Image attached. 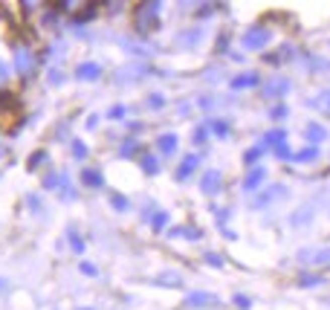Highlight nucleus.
I'll return each mask as SVG.
<instances>
[{"label": "nucleus", "mask_w": 330, "mask_h": 310, "mask_svg": "<svg viewBox=\"0 0 330 310\" xmlns=\"http://www.w3.org/2000/svg\"><path fill=\"white\" fill-rule=\"evenodd\" d=\"M21 6H24L26 12H35L38 6H41V0H21Z\"/></svg>", "instance_id": "ea45409f"}, {"label": "nucleus", "mask_w": 330, "mask_h": 310, "mask_svg": "<svg viewBox=\"0 0 330 310\" xmlns=\"http://www.w3.org/2000/svg\"><path fill=\"white\" fill-rule=\"evenodd\" d=\"M75 76H78L81 81H96L99 76H102V67H99L96 61H84V64H78Z\"/></svg>", "instance_id": "4468645a"}, {"label": "nucleus", "mask_w": 330, "mask_h": 310, "mask_svg": "<svg viewBox=\"0 0 330 310\" xmlns=\"http://www.w3.org/2000/svg\"><path fill=\"white\" fill-rule=\"evenodd\" d=\"M0 290H6V281H3V278H0Z\"/></svg>", "instance_id": "de8ad7c7"}, {"label": "nucleus", "mask_w": 330, "mask_h": 310, "mask_svg": "<svg viewBox=\"0 0 330 310\" xmlns=\"http://www.w3.org/2000/svg\"><path fill=\"white\" fill-rule=\"evenodd\" d=\"M110 206L119 209V212H128L130 200H128V197H122V195H116V192H110Z\"/></svg>", "instance_id": "b1692460"}, {"label": "nucleus", "mask_w": 330, "mask_h": 310, "mask_svg": "<svg viewBox=\"0 0 330 310\" xmlns=\"http://www.w3.org/2000/svg\"><path fill=\"white\" fill-rule=\"evenodd\" d=\"M203 26H194V29H186V32L177 35V46H186V49H194V46L203 41Z\"/></svg>", "instance_id": "9d476101"}, {"label": "nucleus", "mask_w": 330, "mask_h": 310, "mask_svg": "<svg viewBox=\"0 0 330 310\" xmlns=\"http://www.w3.org/2000/svg\"><path fill=\"white\" fill-rule=\"evenodd\" d=\"M72 157H75V160H84V157H87V145H84L81 139H72Z\"/></svg>", "instance_id": "c85d7f7f"}, {"label": "nucleus", "mask_w": 330, "mask_h": 310, "mask_svg": "<svg viewBox=\"0 0 330 310\" xmlns=\"http://www.w3.org/2000/svg\"><path fill=\"white\" fill-rule=\"evenodd\" d=\"M212 131H214V137H229V131H232V128H229V122H226V119H214V122H212Z\"/></svg>", "instance_id": "a878e982"}, {"label": "nucleus", "mask_w": 330, "mask_h": 310, "mask_svg": "<svg viewBox=\"0 0 330 310\" xmlns=\"http://www.w3.org/2000/svg\"><path fill=\"white\" fill-rule=\"evenodd\" d=\"M177 145H180L177 134H159V137H156V151H159V154H174Z\"/></svg>", "instance_id": "f8f14e48"}, {"label": "nucleus", "mask_w": 330, "mask_h": 310, "mask_svg": "<svg viewBox=\"0 0 330 310\" xmlns=\"http://www.w3.org/2000/svg\"><path fill=\"white\" fill-rule=\"evenodd\" d=\"M304 137L310 145H318V142H324V137H327V131L321 125H316V122H310V125L304 128Z\"/></svg>", "instance_id": "dca6fc26"}, {"label": "nucleus", "mask_w": 330, "mask_h": 310, "mask_svg": "<svg viewBox=\"0 0 330 310\" xmlns=\"http://www.w3.org/2000/svg\"><path fill=\"white\" fill-rule=\"evenodd\" d=\"M206 261H209L212 267H223V258H220V255H214V253H209V255H206Z\"/></svg>", "instance_id": "79ce46f5"}, {"label": "nucleus", "mask_w": 330, "mask_h": 310, "mask_svg": "<svg viewBox=\"0 0 330 310\" xmlns=\"http://www.w3.org/2000/svg\"><path fill=\"white\" fill-rule=\"evenodd\" d=\"M180 3H183V6H191V3H197V6H200V0H180Z\"/></svg>", "instance_id": "49530a36"}, {"label": "nucleus", "mask_w": 330, "mask_h": 310, "mask_svg": "<svg viewBox=\"0 0 330 310\" xmlns=\"http://www.w3.org/2000/svg\"><path fill=\"white\" fill-rule=\"evenodd\" d=\"M78 270H81L84 276H96V267H93V264H87V261H81V267H78Z\"/></svg>", "instance_id": "a18cd8bd"}, {"label": "nucleus", "mask_w": 330, "mask_h": 310, "mask_svg": "<svg viewBox=\"0 0 330 310\" xmlns=\"http://www.w3.org/2000/svg\"><path fill=\"white\" fill-rule=\"evenodd\" d=\"M122 116H125V104H116L107 110V119H122Z\"/></svg>", "instance_id": "e433bc0d"}, {"label": "nucleus", "mask_w": 330, "mask_h": 310, "mask_svg": "<svg viewBox=\"0 0 330 310\" xmlns=\"http://www.w3.org/2000/svg\"><path fill=\"white\" fill-rule=\"evenodd\" d=\"M229 84H232V90H252V87H258V84H261V76L249 70V73H240V76H235Z\"/></svg>", "instance_id": "6e6552de"}, {"label": "nucleus", "mask_w": 330, "mask_h": 310, "mask_svg": "<svg viewBox=\"0 0 330 310\" xmlns=\"http://www.w3.org/2000/svg\"><path fill=\"white\" fill-rule=\"evenodd\" d=\"M235 304H237L240 310H249V304H252V301H249L246 296H243V293H237V296H235Z\"/></svg>", "instance_id": "4c0bfd02"}, {"label": "nucleus", "mask_w": 330, "mask_h": 310, "mask_svg": "<svg viewBox=\"0 0 330 310\" xmlns=\"http://www.w3.org/2000/svg\"><path fill=\"white\" fill-rule=\"evenodd\" d=\"M270 38H272V32L267 26H249L243 32V38H240V44H243V49H264L270 44Z\"/></svg>", "instance_id": "f03ea898"}, {"label": "nucleus", "mask_w": 330, "mask_h": 310, "mask_svg": "<svg viewBox=\"0 0 330 310\" xmlns=\"http://www.w3.org/2000/svg\"><path fill=\"white\" fill-rule=\"evenodd\" d=\"M15 70H18L21 76H29V73L35 70V55H32V49L15 46Z\"/></svg>", "instance_id": "39448f33"}, {"label": "nucleus", "mask_w": 330, "mask_h": 310, "mask_svg": "<svg viewBox=\"0 0 330 310\" xmlns=\"http://www.w3.org/2000/svg\"><path fill=\"white\" fill-rule=\"evenodd\" d=\"M287 93H290V79H284V76H275V79H270L264 84V96L267 99H281Z\"/></svg>", "instance_id": "423d86ee"}, {"label": "nucleus", "mask_w": 330, "mask_h": 310, "mask_svg": "<svg viewBox=\"0 0 330 310\" xmlns=\"http://www.w3.org/2000/svg\"><path fill=\"white\" fill-rule=\"evenodd\" d=\"M145 73H148V70L142 67V64H130V67H122L116 73V81L119 84H125V81H136V79H142Z\"/></svg>", "instance_id": "9b49d317"}, {"label": "nucleus", "mask_w": 330, "mask_h": 310, "mask_svg": "<svg viewBox=\"0 0 330 310\" xmlns=\"http://www.w3.org/2000/svg\"><path fill=\"white\" fill-rule=\"evenodd\" d=\"M119 154H122V157H136V154H139V142H136V139H128V142L119 148Z\"/></svg>", "instance_id": "393cba45"}, {"label": "nucleus", "mask_w": 330, "mask_h": 310, "mask_svg": "<svg viewBox=\"0 0 330 310\" xmlns=\"http://www.w3.org/2000/svg\"><path fill=\"white\" fill-rule=\"evenodd\" d=\"M70 246L75 250V253H84V241L75 235V232H70Z\"/></svg>", "instance_id": "f704fd0d"}, {"label": "nucleus", "mask_w": 330, "mask_h": 310, "mask_svg": "<svg viewBox=\"0 0 330 310\" xmlns=\"http://www.w3.org/2000/svg\"><path fill=\"white\" fill-rule=\"evenodd\" d=\"M49 84H52V87L64 84V73H61V70H49Z\"/></svg>", "instance_id": "473e14b6"}, {"label": "nucleus", "mask_w": 330, "mask_h": 310, "mask_svg": "<svg viewBox=\"0 0 330 310\" xmlns=\"http://www.w3.org/2000/svg\"><path fill=\"white\" fill-rule=\"evenodd\" d=\"M264 180H267V168L264 165H252L246 171V177H243V189L246 192H258L261 185H264Z\"/></svg>", "instance_id": "0eeeda50"}, {"label": "nucleus", "mask_w": 330, "mask_h": 310, "mask_svg": "<svg viewBox=\"0 0 330 310\" xmlns=\"http://www.w3.org/2000/svg\"><path fill=\"white\" fill-rule=\"evenodd\" d=\"M159 284H165V287H174V284H180V276H174V273H162V276H159Z\"/></svg>", "instance_id": "2f4dec72"}, {"label": "nucleus", "mask_w": 330, "mask_h": 310, "mask_svg": "<svg viewBox=\"0 0 330 310\" xmlns=\"http://www.w3.org/2000/svg\"><path fill=\"white\" fill-rule=\"evenodd\" d=\"M159 9H162V0H139L133 9V29L139 35H151L159 26Z\"/></svg>", "instance_id": "f257e3e1"}, {"label": "nucleus", "mask_w": 330, "mask_h": 310, "mask_svg": "<svg viewBox=\"0 0 330 310\" xmlns=\"http://www.w3.org/2000/svg\"><path fill=\"white\" fill-rule=\"evenodd\" d=\"M148 107H151V110H162L165 107V96L162 93H151V96H148Z\"/></svg>", "instance_id": "cd10ccee"}, {"label": "nucleus", "mask_w": 330, "mask_h": 310, "mask_svg": "<svg viewBox=\"0 0 330 310\" xmlns=\"http://www.w3.org/2000/svg\"><path fill=\"white\" fill-rule=\"evenodd\" d=\"M58 195L64 197V200H75V192H72L70 185H64V189H58Z\"/></svg>", "instance_id": "37998d69"}, {"label": "nucleus", "mask_w": 330, "mask_h": 310, "mask_svg": "<svg viewBox=\"0 0 330 310\" xmlns=\"http://www.w3.org/2000/svg\"><path fill=\"white\" fill-rule=\"evenodd\" d=\"M264 142L272 145V148H275V145H284V142H287V134H284L281 128H275V131H270V134L264 137Z\"/></svg>", "instance_id": "4be33fe9"}, {"label": "nucleus", "mask_w": 330, "mask_h": 310, "mask_svg": "<svg viewBox=\"0 0 330 310\" xmlns=\"http://www.w3.org/2000/svg\"><path fill=\"white\" fill-rule=\"evenodd\" d=\"M165 223H168V215H165V212H156V215L151 218V226H153L156 232H159V229H165Z\"/></svg>", "instance_id": "c756f323"}, {"label": "nucleus", "mask_w": 330, "mask_h": 310, "mask_svg": "<svg viewBox=\"0 0 330 310\" xmlns=\"http://www.w3.org/2000/svg\"><path fill=\"white\" fill-rule=\"evenodd\" d=\"M313 212H316V203H304V206H298V209L293 212L290 223H293V226H304V223H310Z\"/></svg>", "instance_id": "ddd939ff"}, {"label": "nucleus", "mask_w": 330, "mask_h": 310, "mask_svg": "<svg viewBox=\"0 0 330 310\" xmlns=\"http://www.w3.org/2000/svg\"><path fill=\"white\" fill-rule=\"evenodd\" d=\"M197 165H200V154H186L183 157V162H180V168H177V180H189L191 174L197 171Z\"/></svg>", "instance_id": "1a4fd4ad"}, {"label": "nucleus", "mask_w": 330, "mask_h": 310, "mask_svg": "<svg viewBox=\"0 0 330 310\" xmlns=\"http://www.w3.org/2000/svg\"><path fill=\"white\" fill-rule=\"evenodd\" d=\"M191 307H206V304H214V296L212 293H189V299H186Z\"/></svg>", "instance_id": "a211bd4d"}, {"label": "nucleus", "mask_w": 330, "mask_h": 310, "mask_svg": "<svg viewBox=\"0 0 330 310\" xmlns=\"http://www.w3.org/2000/svg\"><path fill=\"white\" fill-rule=\"evenodd\" d=\"M318 157V145H307L298 154H293V162H313Z\"/></svg>", "instance_id": "6ab92c4d"}, {"label": "nucleus", "mask_w": 330, "mask_h": 310, "mask_svg": "<svg viewBox=\"0 0 330 310\" xmlns=\"http://www.w3.org/2000/svg\"><path fill=\"white\" fill-rule=\"evenodd\" d=\"M298 261L307 267H330V246H310L298 253Z\"/></svg>", "instance_id": "7ed1b4c3"}, {"label": "nucleus", "mask_w": 330, "mask_h": 310, "mask_svg": "<svg viewBox=\"0 0 330 310\" xmlns=\"http://www.w3.org/2000/svg\"><path fill=\"white\" fill-rule=\"evenodd\" d=\"M261 154H264V148H261V145H255V148H249L246 154H243V162H246V165H255V162L261 160Z\"/></svg>", "instance_id": "bb28decb"}, {"label": "nucleus", "mask_w": 330, "mask_h": 310, "mask_svg": "<svg viewBox=\"0 0 330 310\" xmlns=\"http://www.w3.org/2000/svg\"><path fill=\"white\" fill-rule=\"evenodd\" d=\"M313 284H321V278L318 276H304L301 278V287H313Z\"/></svg>", "instance_id": "58836bf2"}, {"label": "nucleus", "mask_w": 330, "mask_h": 310, "mask_svg": "<svg viewBox=\"0 0 330 310\" xmlns=\"http://www.w3.org/2000/svg\"><path fill=\"white\" fill-rule=\"evenodd\" d=\"M44 160H47V154H44V151H38V154H32V157H29V168H38V165H41Z\"/></svg>", "instance_id": "c9c22d12"}, {"label": "nucleus", "mask_w": 330, "mask_h": 310, "mask_svg": "<svg viewBox=\"0 0 330 310\" xmlns=\"http://www.w3.org/2000/svg\"><path fill=\"white\" fill-rule=\"evenodd\" d=\"M81 183L90 185V189H99V185H102V174L96 171V168H84L81 171Z\"/></svg>", "instance_id": "aec40b11"}, {"label": "nucleus", "mask_w": 330, "mask_h": 310, "mask_svg": "<svg viewBox=\"0 0 330 310\" xmlns=\"http://www.w3.org/2000/svg\"><path fill=\"white\" fill-rule=\"evenodd\" d=\"M206 139H209V128H206V125L194 128V142H197V145H203Z\"/></svg>", "instance_id": "7c9ffc66"}, {"label": "nucleus", "mask_w": 330, "mask_h": 310, "mask_svg": "<svg viewBox=\"0 0 330 310\" xmlns=\"http://www.w3.org/2000/svg\"><path fill=\"white\" fill-rule=\"evenodd\" d=\"M0 157H3V148H0Z\"/></svg>", "instance_id": "09e8293b"}, {"label": "nucleus", "mask_w": 330, "mask_h": 310, "mask_svg": "<svg viewBox=\"0 0 330 310\" xmlns=\"http://www.w3.org/2000/svg\"><path fill=\"white\" fill-rule=\"evenodd\" d=\"M84 6H93V0H58V9L70 12V15H81Z\"/></svg>", "instance_id": "f3484780"}, {"label": "nucleus", "mask_w": 330, "mask_h": 310, "mask_svg": "<svg viewBox=\"0 0 330 310\" xmlns=\"http://www.w3.org/2000/svg\"><path fill=\"white\" fill-rule=\"evenodd\" d=\"M275 157H281V160H293V151L287 148V142H284V145H275Z\"/></svg>", "instance_id": "72a5a7b5"}, {"label": "nucleus", "mask_w": 330, "mask_h": 310, "mask_svg": "<svg viewBox=\"0 0 330 310\" xmlns=\"http://www.w3.org/2000/svg\"><path fill=\"white\" fill-rule=\"evenodd\" d=\"M310 104H313V107H318V110H327V113H330V90H321Z\"/></svg>", "instance_id": "5701e85b"}, {"label": "nucleus", "mask_w": 330, "mask_h": 310, "mask_svg": "<svg viewBox=\"0 0 330 310\" xmlns=\"http://www.w3.org/2000/svg\"><path fill=\"white\" fill-rule=\"evenodd\" d=\"M6 81H9V67H6V64L0 61V87H3Z\"/></svg>", "instance_id": "c03bdc74"}, {"label": "nucleus", "mask_w": 330, "mask_h": 310, "mask_svg": "<svg viewBox=\"0 0 330 310\" xmlns=\"http://www.w3.org/2000/svg\"><path fill=\"white\" fill-rule=\"evenodd\" d=\"M223 189V174L217 171V168H206V171L200 174V192L203 195H217Z\"/></svg>", "instance_id": "20e7f679"}, {"label": "nucleus", "mask_w": 330, "mask_h": 310, "mask_svg": "<svg viewBox=\"0 0 330 310\" xmlns=\"http://www.w3.org/2000/svg\"><path fill=\"white\" fill-rule=\"evenodd\" d=\"M139 165H142V171H145V174H156V171H159V160H156L153 154H142Z\"/></svg>", "instance_id": "412c9836"}, {"label": "nucleus", "mask_w": 330, "mask_h": 310, "mask_svg": "<svg viewBox=\"0 0 330 310\" xmlns=\"http://www.w3.org/2000/svg\"><path fill=\"white\" fill-rule=\"evenodd\" d=\"M284 116H287V107H284V104H275V107H272V119H284Z\"/></svg>", "instance_id": "a19ab883"}, {"label": "nucleus", "mask_w": 330, "mask_h": 310, "mask_svg": "<svg viewBox=\"0 0 330 310\" xmlns=\"http://www.w3.org/2000/svg\"><path fill=\"white\" fill-rule=\"evenodd\" d=\"M264 192H267V195H261L258 200H255L258 206H270V203H275V200H281L287 189H284V185L278 183V185H270V189H264Z\"/></svg>", "instance_id": "2eb2a0df"}]
</instances>
